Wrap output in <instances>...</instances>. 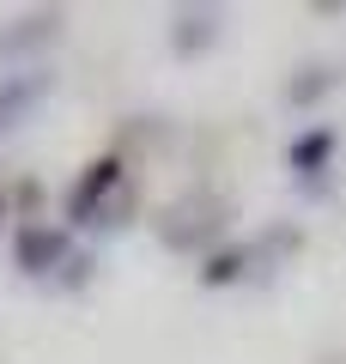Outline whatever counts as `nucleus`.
I'll list each match as a JSON object with an SVG mask.
<instances>
[{
    "mask_svg": "<svg viewBox=\"0 0 346 364\" xmlns=\"http://www.w3.org/2000/svg\"><path fill=\"white\" fill-rule=\"evenodd\" d=\"M115 182H122V164H115V158H103V164H91V176L79 182L73 195H67V219H85V225H98V200L110 195Z\"/></svg>",
    "mask_w": 346,
    "mask_h": 364,
    "instance_id": "obj_1",
    "label": "nucleus"
},
{
    "mask_svg": "<svg viewBox=\"0 0 346 364\" xmlns=\"http://www.w3.org/2000/svg\"><path fill=\"white\" fill-rule=\"evenodd\" d=\"M206 213H219V200H189V207H170V225H164V237L177 249H194V243H206V237L219 231V219H206Z\"/></svg>",
    "mask_w": 346,
    "mask_h": 364,
    "instance_id": "obj_2",
    "label": "nucleus"
},
{
    "mask_svg": "<svg viewBox=\"0 0 346 364\" xmlns=\"http://www.w3.org/2000/svg\"><path fill=\"white\" fill-rule=\"evenodd\" d=\"M61 255H67V237L61 231H43V225H25V231H19V261H25V273L61 267Z\"/></svg>",
    "mask_w": 346,
    "mask_h": 364,
    "instance_id": "obj_3",
    "label": "nucleus"
},
{
    "mask_svg": "<svg viewBox=\"0 0 346 364\" xmlns=\"http://www.w3.org/2000/svg\"><path fill=\"white\" fill-rule=\"evenodd\" d=\"M43 85H49L43 73H19V79H6V85H0V122H6V116H19V109H25L31 97H43Z\"/></svg>",
    "mask_w": 346,
    "mask_h": 364,
    "instance_id": "obj_4",
    "label": "nucleus"
},
{
    "mask_svg": "<svg viewBox=\"0 0 346 364\" xmlns=\"http://www.w3.org/2000/svg\"><path fill=\"white\" fill-rule=\"evenodd\" d=\"M328 152H334V134L316 128V134H304V140L292 146V164L298 170H316V164H328Z\"/></svg>",
    "mask_w": 346,
    "mask_h": 364,
    "instance_id": "obj_5",
    "label": "nucleus"
},
{
    "mask_svg": "<svg viewBox=\"0 0 346 364\" xmlns=\"http://www.w3.org/2000/svg\"><path fill=\"white\" fill-rule=\"evenodd\" d=\"M43 37H55V18H37V25L13 31V37H0V55H19V49H31V43H43Z\"/></svg>",
    "mask_w": 346,
    "mask_h": 364,
    "instance_id": "obj_6",
    "label": "nucleus"
},
{
    "mask_svg": "<svg viewBox=\"0 0 346 364\" xmlns=\"http://www.w3.org/2000/svg\"><path fill=\"white\" fill-rule=\"evenodd\" d=\"M206 37H213V18H206V13H194V18H189V31H182V49H201Z\"/></svg>",
    "mask_w": 346,
    "mask_h": 364,
    "instance_id": "obj_7",
    "label": "nucleus"
}]
</instances>
